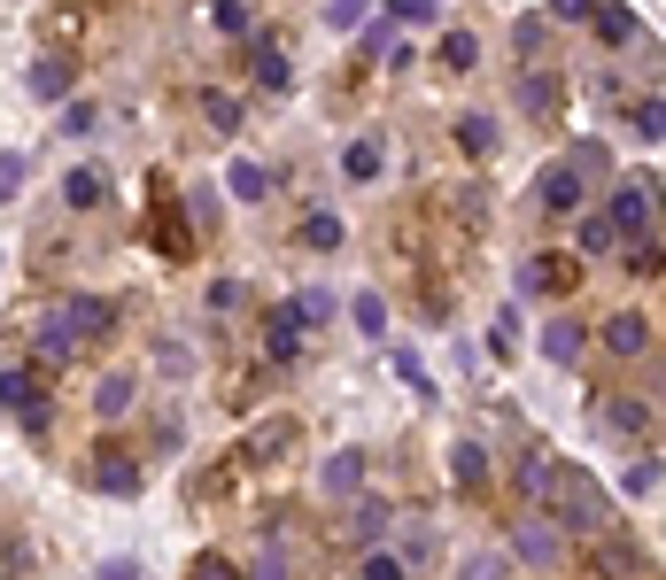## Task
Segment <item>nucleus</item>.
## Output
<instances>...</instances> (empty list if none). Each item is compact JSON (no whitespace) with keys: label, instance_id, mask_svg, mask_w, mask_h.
<instances>
[{"label":"nucleus","instance_id":"obj_1","mask_svg":"<svg viewBox=\"0 0 666 580\" xmlns=\"http://www.w3.org/2000/svg\"><path fill=\"white\" fill-rule=\"evenodd\" d=\"M550 511H558L566 534H613V527H605V488H597V472H581V464H558Z\"/></svg>","mask_w":666,"mask_h":580},{"label":"nucleus","instance_id":"obj_2","mask_svg":"<svg viewBox=\"0 0 666 580\" xmlns=\"http://www.w3.org/2000/svg\"><path fill=\"white\" fill-rule=\"evenodd\" d=\"M558 558H566V527H558V511L527 503V519L511 527V566H535V573H550Z\"/></svg>","mask_w":666,"mask_h":580},{"label":"nucleus","instance_id":"obj_3","mask_svg":"<svg viewBox=\"0 0 666 580\" xmlns=\"http://www.w3.org/2000/svg\"><path fill=\"white\" fill-rule=\"evenodd\" d=\"M659 209H666V186H659V178H620V186H613V201H605V217L620 225V240L659 233Z\"/></svg>","mask_w":666,"mask_h":580},{"label":"nucleus","instance_id":"obj_4","mask_svg":"<svg viewBox=\"0 0 666 580\" xmlns=\"http://www.w3.org/2000/svg\"><path fill=\"white\" fill-rule=\"evenodd\" d=\"M597 341H605L613 364H636V356H652V317H644V309H613Z\"/></svg>","mask_w":666,"mask_h":580},{"label":"nucleus","instance_id":"obj_5","mask_svg":"<svg viewBox=\"0 0 666 580\" xmlns=\"http://www.w3.org/2000/svg\"><path fill=\"white\" fill-rule=\"evenodd\" d=\"M581 194H589V178H581L574 163H550V170L535 178V209H550V217H574Z\"/></svg>","mask_w":666,"mask_h":580},{"label":"nucleus","instance_id":"obj_6","mask_svg":"<svg viewBox=\"0 0 666 580\" xmlns=\"http://www.w3.org/2000/svg\"><path fill=\"white\" fill-rule=\"evenodd\" d=\"M303 341H311V325H303V309H295V302L264 309V356H272V364H295V356H303Z\"/></svg>","mask_w":666,"mask_h":580},{"label":"nucleus","instance_id":"obj_7","mask_svg":"<svg viewBox=\"0 0 666 580\" xmlns=\"http://www.w3.org/2000/svg\"><path fill=\"white\" fill-rule=\"evenodd\" d=\"M62 317H70V333L94 348V341H109L117 333V309L101 302V294H62Z\"/></svg>","mask_w":666,"mask_h":580},{"label":"nucleus","instance_id":"obj_8","mask_svg":"<svg viewBox=\"0 0 666 580\" xmlns=\"http://www.w3.org/2000/svg\"><path fill=\"white\" fill-rule=\"evenodd\" d=\"M589 426L597 434H644L652 426V403L644 395H605V403H589Z\"/></svg>","mask_w":666,"mask_h":580},{"label":"nucleus","instance_id":"obj_9","mask_svg":"<svg viewBox=\"0 0 666 580\" xmlns=\"http://www.w3.org/2000/svg\"><path fill=\"white\" fill-rule=\"evenodd\" d=\"M0 403H8L23 426H47V387H39L23 364H8V372H0Z\"/></svg>","mask_w":666,"mask_h":580},{"label":"nucleus","instance_id":"obj_10","mask_svg":"<svg viewBox=\"0 0 666 580\" xmlns=\"http://www.w3.org/2000/svg\"><path fill=\"white\" fill-rule=\"evenodd\" d=\"M388 519H395V511H388L380 495H349V527H341V542H349V550H372V542L388 534Z\"/></svg>","mask_w":666,"mask_h":580},{"label":"nucleus","instance_id":"obj_11","mask_svg":"<svg viewBox=\"0 0 666 580\" xmlns=\"http://www.w3.org/2000/svg\"><path fill=\"white\" fill-rule=\"evenodd\" d=\"M519 109H527V117H558V109H566V86H558V70L527 62V78H519Z\"/></svg>","mask_w":666,"mask_h":580},{"label":"nucleus","instance_id":"obj_12","mask_svg":"<svg viewBox=\"0 0 666 580\" xmlns=\"http://www.w3.org/2000/svg\"><path fill=\"white\" fill-rule=\"evenodd\" d=\"M535 348H542V364H581V348H589V325H581V317H550Z\"/></svg>","mask_w":666,"mask_h":580},{"label":"nucleus","instance_id":"obj_13","mask_svg":"<svg viewBox=\"0 0 666 580\" xmlns=\"http://www.w3.org/2000/svg\"><path fill=\"white\" fill-rule=\"evenodd\" d=\"M519 294H574V256H527Z\"/></svg>","mask_w":666,"mask_h":580},{"label":"nucleus","instance_id":"obj_14","mask_svg":"<svg viewBox=\"0 0 666 580\" xmlns=\"http://www.w3.org/2000/svg\"><path fill=\"white\" fill-rule=\"evenodd\" d=\"M319 488H326L333 503L364 495V449H333V456H326V472H319Z\"/></svg>","mask_w":666,"mask_h":580},{"label":"nucleus","instance_id":"obj_15","mask_svg":"<svg viewBox=\"0 0 666 580\" xmlns=\"http://www.w3.org/2000/svg\"><path fill=\"white\" fill-rule=\"evenodd\" d=\"M248 70H256L264 94H287V86H295V62H287L272 39H256V31H248Z\"/></svg>","mask_w":666,"mask_h":580},{"label":"nucleus","instance_id":"obj_16","mask_svg":"<svg viewBox=\"0 0 666 580\" xmlns=\"http://www.w3.org/2000/svg\"><path fill=\"white\" fill-rule=\"evenodd\" d=\"M31 348H39V356H47V364H70V356H78V348H86V341H78V333H70V317H62V302H55V309H47V317H39V333H31Z\"/></svg>","mask_w":666,"mask_h":580},{"label":"nucleus","instance_id":"obj_17","mask_svg":"<svg viewBox=\"0 0 666 580\" xmlns=\"http://www.w3.org/2000/svg\"><path fill=\"white\" fill-rule=\"evenodd\" d=\"M450 488H458V495H481V488H489V449H481V441H458V449H450Z\"/></svg>","mask_w":666,"mask_h":580},{"label":"nucleus","instance_id":"obj_18","mask_svg":"<svg viewBox=\"0 0 666 580\" xmlns=\"http://www.w3.org/2000/svg\"><path fill=\"white\" fill-rule=\"evenodd\" d=\"M287 449H295V426H287V419H264L256 434L241 441V464H272V456H287Z\"/></svg>","mask_w":666,"mask_h":580},{"label":"nucleus","instance_id":"obj_19","mask_svg":"<svg viewBox=\"0 0 666 580\" xmlns=\"http://www.w3.org/2000/svg\"><path fill=\"white\" fill-rule=\"evenodd\" d=\"M70 78H78V62H70V55H39V62H31V101H62V94H70Z\"/></svg>","mask_w":666,"mask_h":580},{"label":"nucleus","instance_id":"obj_20","mask_svg":"<svg viewBox=\"0 0 666 580\" xmlns=\"http://www.w3.org/2000/svg\"><path fill=\"white\" fill-rule=\"evenodd\" d=\"M62 201H70V209H94V201H109V170H101V163H78V170L62 178Z\"/></svg>","mask_w":666,"mask_h":580},{"label":"nucleus","instance_id":"obj_21","mask_svg":"<svg viewBox=\"0 0 666 580\" xmlns=\"http://www.w3.org/2000/svg\"><path fill=\"white\" fill-rule=\"evenodd\" d=\"M133 395H140V380H133V372H101V380H94V411H101V419H125V411H133Z\"/></svg>","mask_w":666,"mask_h":580},{"label":"nucleus","instance_id":"obj_22","mask_svg":"<svg viewBox=\"0 0 666 580\" xmlns=\"http://www.w3.org/2000/svg\"><path fill=\"white\" fill-rule=\"evenodd\" d=\"M94 488L117 495V503H133V495H140V464H133V456H101V464H94Z\"/></svg>","mask_w":666,"mask_h":580},{"label":"nucleus","instance_id":"obj_23","mask_svg":"<svg viewBox=\"0 0 666 580\" xmlns=\"http://www.w3.org/2000/svg\"><path fill=\"white\" fill-rule=\"evenodd\" d=\"M519 495H527V503H542V511H550V495H558V464H550V456H535V449H527V456H519Z\"/></svg>","mask_w":666,"mask_h":580},{"label":"nucleus","instance_id":"obj_24","mask_svg":"<svg viewBox=\"0 0 666 580\" xmlns=\"http://www.w3.org/2000/svg\"><path fill=\"white\" fill-rule=\"evenodd\" d=\"M589 23H597V47H613V55H620V47H636V16H628L620 0H597V16H589Z\"/></svg>","mask_w":666,"mask_h":580},{"label":"nucleus","instance_id":"obj_25","mask_svg":"<svg viewBox=\"0 0 666 580\" xmlns=\"http://www.w3.org/2000/svg\"><path fill=\"white\" fill-rule=\"evenodd\" d=\"M574 248H581V256H613V248H620V225H613L605 209H589V217L574 225Z\"/></svg>","mask_w":666,"mask_h":580},{"label":"nucleus","instance_id":"obj_26","mask_svg":"<svg viewBox=\"0 0 666 580\" xmlns=\"http://www.w3.org/2000/svg\"><path fill=\"white\" fill-rule=\"evenodd\" d=\"M341 178H349V186H372V178H380V140H349L341 147Z\"/></svg>","mask_w":666,"mask_h":580},{"label":"nucleus","instance_id":"obj_27","mask_svg":"<svg viewBox=\"0 0 666 580\" xmlns=\"http://www.w3.org/2000/svg\"><path fill=\"white\" fill-rule=\"evenodd\" d=\"M511 47H519V62H542L550 55V16H519L511 23Z\"/></svg>","mask_w":666,"mask_h":580},{"label":"nucleus","instance_id":"obj_28","mask_svg":"<svg viewBox=\"0 0 666 580\" xmlns=\"http://www.w3.org/2000/svg\"><path fill=\"white\" fill-rule=\"evenodd\" d=\"M225 186H233V201H272V170L264 163H233Z\"/></svg>","mask_w":666,"mask_h":580},{"label":"nucleus","instance_id":"obj_29","mask_svg":"<svg viewBox=\"0 0 666 580\" xmlns=\"http://www.w3.org/2000/svg\"><path fill=\"white\" fill-rule=\"evenodd\" d=\"M148 240L164 248V264H186V256H194V233H186L170 209H156V233H148Z\"/></svg>","mask_w":666,"mask_h":580},{"label":"nucleus","instance_id":"obj_30","mask_svg":"<svg viewBox=\"0 0 666 580\" xmlns=\"http://www.w3.org/2000/svg\"><path fill=\"white\" fill-rule=\"evenodd\" d=\"M341 240H349V233H341V217H333V209H311V217H303V248H319V256H333Z\"/></svg>","mask_w":666,"mask_h":580},{"label":"nucleus","instance_id":"obj_31","mask_svg":"<svg viewBox=\"0 0 666 580\" xmlns=\"http://www.w3.org/2000/svg\"><path fill=\"white\" fill-rule=\"evenodd\" d=\"M287 573H295V558H287V542H280V534H264V550H256V566H248L241 580H287Z\"/></svg>","mask_w":666,"mask_h":580},{"label":"nucleus","instance_id":"obj_32","mask_svg":"<svg viewBox=\"0 0 666 580\" xmlns=\"http://www.w3.org/2000/svg\"><path fill=\"white\" fill-rule=\"evenodd\" d=\"M434 550H442V542H434V527H427V519H419V527H403V542H395V558H403L411 573H419V566H434Z\"/></svg>","mask_w":666,"mask_h":580},{"label":"nucleus","instance_id":"obj_33","mask_svg":"<svg viewBox=\"0 0 666 580\" xmlns=\"http://www.w3.org/2000/svg\"><path fill=\"white\" fill-rule=\"evenodd\" d=\"M356 580H411V566H403L395 550L372 542V550H356Z\"/></svg>","mask_w":666,"mask_h":580},{"label":"nucleus","instance_id":"obj_34","mask_svg":"<svg viewBox=\"0 0 666 580\" xmlns=\"http://www.w3.org/2000/svg\"><path fill=\"white\" fill-rule=\"evenodd\" d=\"M566 163H574L581 178H613V147H605V140H574V147H566Z\"/></svg>","mask_w":666,"mask_h":580},{"label":"nucleus","instance_id":"obj_35","mask_svg":"<svg viewBox=\"0 0 666 580\" xmlns=\"http://www.w3.org/2000/svg\"><path fill=\"white\" fill-rule=\"evenodd\" d=\"M349 317H356V333H364V341H388V302H380V294H356V302H349Z\"/></svg>","mask_w":666,"mask_h":580},{"label":"nucleus","instance_id":"obj_36","mask_svg":"<svg viewBox=\"0 0 666 580\" xmlns=\"http://www.w3.org/2000/svg\"><path fill=\"white\" fill-rule=\"evenodd\" d=\"M209 23H217L225 39H248V31H256V16H248V0H209Z\"/></svg>","mask_w":666,"mask_h":580},{"label":"nucleus","instance_id":"obj_37","mask_svg":"<svg viewBox=\"0 0 666 580\" xmlns=\"http://www.w3.org/2000/svg\"><path fill=\"white\" fill-rule=\"evenodd\" d=\"M481 62V39L473 31H442V70H473Z\"/></svg>","mask_w":666,"mask_h":580},{"label":"nucleus","instance_id":"obj_38","mask_svg":"<svg viewBox=\"0 0 666 580\" xmlns=\"http://www.w3.org/2000/svg\"><path fill=\"white\" fill-rule=\"evenodd\" d=\"M388 364H395V380H403L411 395H434V380H427V364H419V348H388Z\"/></svg>","mask_w":666,"mask_h":580},{"label":"nucleus","instance_id":"obj_39","mask_svg":"<svg viewBox=\"0 0 666 580\" xmlns=\"http://www.w3.org/2000/svg\"><path fill=\"white\" fill-rule=\"evenodd\" d=\"M503 573H511V550H473L458 566V580H503Z\"/></svg>","mask_w":666,"mask_h":580},{"label":"nucleus","instance_id":"obj_40","mask_svg":"<svg viewBox=\"0 0 666 580\" xmlns=\"http://www.w3.org/2000/svg\"><path fill=\"white\" fill-rule=\"evenodd\" d=\"M458 147L466 155H489L497 147V117H458Z\"/></svg>","mask_w":666,"mask_h":580},{"label":"nucleus","instance_id":"obj_41","mask_svg":"<svg viewBox=\"0 0 666 580\" xmlns=\"http://www.w3.org/2000/svg\"><path fill=\"white\" fill-rule=\"evenodd\" d=\"M202 117H209V132H241V101L233 94H202Z\"/></svg>","mask_w":666,"mask_h":580},{"label":"nucleus","instance_id":"obj_42","mask_svg":"<svg viewBox=\"0 0 666 580\" xmlns=\"http://www.w3.org/2000/svg\"><path fill=\"white\" fill-rule=\"evenodd\" d=\"M186 580H241V566H233L225 550H202V558L186 566Z\"/></svg>","mask_w":666,"mask_h":580},{"label":"nucleus","instance_id":"obj_43","mask_svg":"<svg viewBox=\"0 0 666 580\" xmlns=\"http://www.w3.org/2000/svg\"><path fill=\"white\" fill-rule=\"evenodd\" d=\"M636 140H666V101H636Z\"/></svg>","mask_w":666,"mask_h":580},{"label":"nucleus","instance_id":"obj_44","mask_svg":"<svg viewBox=\"0 0 666 580\" xmlns=\"http://www.w3.org/2000/svg\"><path fill=\"white\" fill-rule=\"evenodd\" d=\"M395 31H403V23H395V16H380V23H364V31H356V47H364V55H388V47H395Z\"/></svg>","mask_w":666,"mask_h":580},{"label":"nucleus","instance_id":"obj_45","mask_svg":"<svg viewBox=\"0 0 666 580\" xmlns=\"http://www.w3.org/2000/svg\"><path fill=\"white\" fill-rule=\"evenodd\" d=\"M652 488H659V464H628V472H620V495H628V503H644Z\"/></svg>","mask_w":666,"mask_h":580},{"label":"nucleus","instance_id":"obj_46","mask_svg":"<svg viewBox=\"0 0 666 580\" xmlns=\"http://www.w3.org/2000/svg\"><path fill=\"white\" fill-rule=\"evenodd\" d=\"M364 16H372V0H326V23H333V31H356Z\"/></svg>","mask_w":666,"mask_h":580},{"label":"nucleus","instance_id":"obj_47","mask_svg":"<svg viewBox=\"0 0 666 580\" xmlns=\"http://www.w3.org/2000/svg\"><path fill=\"white\" fill-rule=\"evenodd\" d=\"M241 302H248V287H241V279H217V287H209V317H233Z\"/></svg>","mask_w":666,"mask_h":580},{"label":"nucleus","instance_id":"obj_48","mask_svg":"<svg viewBox=\"0 0 666 580\" xmlns=\"http://www.w3.org/2000/svg\"><path fill=\"white\" fill-rule=\"evenodd\" d=\"M295 309H303V325H326V317H333V294L326 287H303V294H295Z\"/></svg>","mask_w":666,"mask_h":580},{"label":"nucleus","instance_id":"obj_49","mask_svg":"<svg viewBox=\"0 0 666 580\" xmlns=\"http://www.w3.org/2000/svg\"><path fill=\"white\" fill-rule=\"evenodd\" d=\"M186 217L209 233V225H217V194H209V186H202V194H186Z\"/></svg>","mask_w":666,"mask_h":580},{"label":"nucleus","instance_id":"obj_50","mask_svg":"<svg viewBox=\"0 0 666 580\" xmlns=\"http://www.w3.org/2000/svg\"><path fill=\"white\" fill-rule=\"evenodd\" d=\"M395 23H434V0H388Z\"/></svg>","mask_w":666,"mask_h":580},{"label":"nucleus","instance_id":"obj_51","mask_svg":"<svg viewBox=\"0 0 666 580\" xmlns=\"http://www.w3.org/2000/svg\"><path fill=\"white\" fill-rule=\"evenodd\" d=\"M597 0H550V23H589Z\"/></svg>","mask_w":666,"mask_h":580},{"label":"nucleus","instance_id":"obj_52","mask_svg":"<svg viewBox=\"0 0 666 580\" xmlns=\"http://www.w3.org/2000/svg\"><path fill=\"white\" fill-rule=\"evenodd\" d=\"M23 194V155H0V201Z\"/></svg>","mask_w":666,"mask_h":580},{"label":"nucleus","instance_id":"obj_53","mask_svg":"<svg viewBox=\"0 0 666 580\" xmlns=\"http://www.w3.org/2000/svg\"><path fill=\"white\" fill-rule=\"evenodd\" d=\"M164 372H170V380H186V372H194V356H186L178 341H164Z\"/></svg>","mask_w":666,"mask_h":580},{"label":"nucleus","instance_id":"obj_54","mask_svg":"<svg viewBox=\"0 0 666 580\" xmlns=\"http://www.w3.org/2000/svg\"><path fill=\"white\" fill-rule=\"evenodd\" d=\"M511 348H519V317L503 309V317H497V356H511Z\"/></svg>","mask_w":666,"mask_h":580},{"label":"nucleus","instance_id":"obj_55","mask_svg":"<svg viewBox=\"0 0 666 580\" xmlns=\"http://www.w3.org/2000/svg\"><path fill=\"white\" fill-rule=\"evenodd\" d=\"M101 580H140V566L133 558H101Z\"/></svg>","mask_w":666,"mask_h":580}]
</instances>
